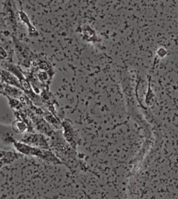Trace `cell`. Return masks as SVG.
<instances>
[{
	"label": "cell",
	"mask_w": 178,
	"mask_h": 199,
	"mask_svg": "<svg viewBox=\"0 0 178 199\" xmlns=\"http://www.w3.org/2000/svg\"><path fill=\"white\" fill-rule=\"evenodd\" d=\"M67 125L66 123H64V137L66 140L67 142H68L70 145L73 148H75L77 144L80 142V138L77 135V132L75 130L73 129L72 126L69 125V123H68Z\"/></svg>",
	"instance_id": "3957f363"
},
{
	"label": "cell",
	"mask_w": 178,
	"mask_h": 199,
	"mask_svg": "<svg viewBox=\"0 0 178 199\" xmlns=\"http://www.w3.org/2000/svg\"><path fill=\"white\" fill-rule=\"evenodd\" d=\"M27 127V125L22 121H16L13 125V130L16 133H22L25 132Z\"/></svg>",
	"instance_id": "277c9868"
},
{
	"label": "cell",
	"mask_w": 178,
	"mask_h": 199,
	"mask_svg": "<svg viewBox=\"0 0 178 199\" xmlns=\"http://www.w3.org/2000/svg\"><path fill=\"white\" fill-rule=\"evenodd\" d=\"M40 78L41 79H46L47 78V74H46V73H41L40 74Z\"/></svg>",
	"instance_id": "8992f818"
},
{
	"label": "cell",
	"mask_w": 178,
	"mask_h": 199,
	"mask_svg": "<svg viewBox=\"0 0 178 199\" xmlns=\"http://www.w3.org/2000/svg\"><path fill=\"white\" fill-rule=\"evenodd\" d=\"M13 143L14 144V146L16 147V149L22 153L26 154L27 155H34L38 156L40 159H45L47 161L50 160L51 162L54 163H61L60 160L57 159V158L55 157V156L53 155V154L49 151L32 147L15 140Z\"/></svg>",
	"instance_id": "6da1fadb"
},
{
	"label": "cell",
	"mask_w": 178,
	"mask_h": 199,
	"mask_svg": "<svg viewBox=\"0 0 178 199\" xmlns=\"http://www.w3.org/2000/svg\"><path fill=\"white\" fill-rule=\"evenodd\" d=\"M5 77L6 78V81L9 83L14 84V85H16L18 86L17 80H16V78H15L13 76H12L10 74H5Z\"/></svg>",
	"instance_id": "5b68a950"
},
{
	"label": "cell",
	"mask_w": 178,
	"mask_h": 199,
	"mask_svg": "<svg viewBox=\"0 0 178 199\" xmlns=\"http://www.w3.org/2000/svg\"><path fill=\"white\" fill-rule=\"evenodd\" d=\"M21 141L24 144L30 147L33 146L44 150H50L47 140L42 135L27 133L25 135Z\"/></svg>",
	"instance_id": "7a4b0ae2"
}]
</instances>
